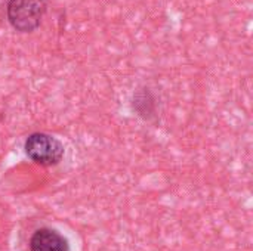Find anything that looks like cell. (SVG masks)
<instances>
[{
  "label": "cell",
  "instance_id": "3",
  "mask_svg": "<svg viewBox=\"0 0 253 251\" xmlns=\"http://www.w3.org/2000/svg\"><path fill=\"white\" fill-rule=\"evenodd\" d=\"M30 251H70V243L56 229L42 228L33 234Z\"/></svg>",
  "mask_w": 253,
  "mask_h": 251
},
{
  "label": "cell",
  "instance_id": "4",
  "mask_svg": "<svg viewBox=\"0 0 253 251\" xmlns=\"http://www.w3.org/2000/svg\"><path fill=\"white\" fill-rule=\"evenodd\" d=\"M133 109L145 120H150L156 115V99L148 89L138 90L133 95Z\"/></svg>",
  "mask_w": 253,
  "mask_h": 251
},
{
  "label": "cell",
  "instance_id": "2",
  "mask_svg": "<svg viewBox=\"0 0 253 251\" xmlns=\"http://www.w3.org/2000/svg\"><path fill=\"white\" fill-rule=\"evenodd\" d=\"M27 157L40 166H56L64 157V145L46 133H33L24 145Z\"/></svg>",
  "mask_w": 253,
  "mask_h": 251
},
{
  "label": "cell",
  "instance_id": "1",
  "mask_svg": "<svg viewBox=\"0 0 253 251\" xmlns=\"http://www.w3.org/2000/svg\"><path fill=\"white\" fill-rule=\"evenodd\" d=\"M47 10V0H9L6 16L19 33H33L42 24Z\"/></svg>",
  "mask_w": 253,
  "mask_h": 251
}]
</instances>
